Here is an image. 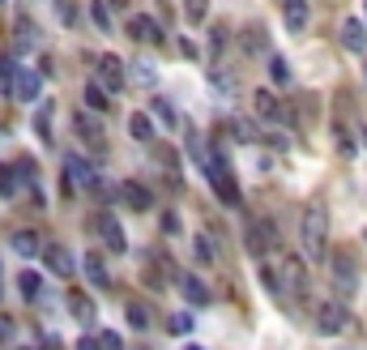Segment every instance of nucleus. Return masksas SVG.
Returning <instances> with one entry per match:
<instances>
[{"mask_svg": "<svg viewBox=\"0 0 367 350\" xmlns=\"http://www.w3.org/2000/svg\"><path fill=\"white\" fill-rule=\"evenodd\" d=\"M299 257H307V261L329 257V210L321 201H312L299 218Z\"/></svg>", "mask_w": 367, "mask_h": 350, "instance_id": "f257e3e1", "label": "nucleus"}, {"mask_svg": "<svg viewBox=\"0 0 367 350\" xmlns=\"http://www.w3.org/2000/svg\"><path fill=\"white\" fill-rule=\"evenodd\" d=\"M329 269H333V286L342 295H354L359 286V265H354V253L350 248H338V253H329Z\"/></svg>", "mask_w": 367, "mask_h": 350, "instance_id": "f03ea898", "label": "nucleus"}, {"mask_svg": "<svg viewBox=\"0 0 367 350\" xmlns=\"http://www.w3.org/2000/svg\"><path fill=\"white\" fill-rule=\"evenodd\" d=\"M243 243H248L252 257H265V253H274V248H278V227L269 218H256V222H248Z\"/></svg>", "mask_w": 367, "mask_h": 350, "instance_id": "7ed1b4c3", "label": "nucleus"}, {"mask_svg": "<svg viewBox=\"0 0 367 350\" xmlns=\"http://www.w3.org/2000/svg\"><path fill=\"white\" fill-rule=\"evenodd\" d=\"M252 107H256L260 120H269V124H295V116L286 112V103H282L278 94H269V86H260V90L252 94Z\"/></svg>", "mask_w": 367, "mask_h": 350, "instance_id": "20e7f679", "label": "nucleus"}, {"mask_svg": "<svg viewBox=\"0 0 367 350\" xmlns=\"http://www.w3.org/2000/svg\"><path fill=\"white\" fill-rule=\"evenodd\" d=\"M278 282H282V295H307V265H303V257H282L278 261Z\"/></svg>", "mask_w": 367, "mask_h": 350, "instance_id": "39448f33", "label": "nucleus"}, {"mask_svg": "<svg viewBox=\"0 0 367 350\" xmlns=\"http://www.w3.org/2000/svg\"><path fill=\"white\" fill-rule=\"evenodd\" d=\"M94 231H98V239H102L107 253H124V248H128V235H124V227H120L116 214H98L94 218Z\"/></svg>", "mask_w": 367, "mask_h": 350, "instance_id": "423d86ee", "label": "nucleus"}, {"mask_svg": "<svg viewBox=\"0 0 367 350\" xmlns=\"http://www.w3.org/2000/svg\"><path fill=\"white\" fill-rule=\"evenodd\" d=\"M350 325V312H346V304H321L316 308V333H325V337H333V333H342Z\"/></svg>", "mask_w": 367, "mask_h": 350, "instance_id": "0eeeda50", "label": "nucleus"}, {"mask_svg": "<svg viewBox=\"0 0 367 350\" xmlns=\"http://www.w3.org/2000/svg\"><path fill=\"white\" fill-rule=\"evenodd\" d=\"M39 90H43V73H34V69H13L9 94L18 98V103H34V98H39Z\"/></svg>", "mask_w": 367, "mask_h": 350, "instance_id": "6e6552de", "label": "nucleus"}, {"mask_svg": "<svg viewBox=\"0 0 367 350\" xmlns=\"http://www.w3.org/2000/svg\"><path fill=\"white\" fill-rule=\"evenodd\" d=\"M338 39H342V47H346V52L367 56V26H363L359 18H346V22L338 26Z\"/></svg>", "mask_w": 367, "mask_h": 350, "instance_id": "1a4fd4ad", "label": "nucleus"}, {"mask_svg": "<svg viewBox=\"0 0 367 350\" xmlns=\"http://www.w3.org/2000/svg\"><path fill=\"white\" fill-rule=\"evenodd\" d=\"M120 201H124L133 214H145V210H154V192H149L145 184H137V180H124V184H120Z\"/></svg>", "mask_w": 367, "mask_h": 350, "instance_id": "9d476101", "label": "nucleus"}, {"mask_svg": "<svg viewBox=\"0 0 367 350\" xmlns=\"http://www.w3.org/2000/svg\"><path fill=\"white\" fill-rule=\"evenodd\" d=\"M65 171H69V180H65V188H94L98 184V175H94V167L81 159V154H65Z\"/></svg>", "mask_w": 367, "mask_h": 350, "instance_id": "9b49d317", "label": "nucleus"}, {"mask_svg": "<svg viewBox=\"0 0 367 350\" xmlns=\"http://www.w3.org/2000/svg\"><path fill=\"white\" fill-rule=\"evenodd\" d=\"M128 39H137V43H163V26L154 22L149 13H133L128 18Z\"/></svg>", "mask_w": 367, "mask_h": 350, "instance_id": "f8f14e48", "label": "nucleus"}, {"mask_svg": "<svg viewBox=\"0 0 367 350\" xmlns=\"http://www.w3.org/2000/svg\"><path fill=\"white\" fill-rule=\"evenodd\" d=\"M98 81L102 90H124V60L120 56H98Z\"/></svg>", "mask_w": 367, "mask_h": 350, "instance_id": "ddd939ff", "label": "nucleus"}, {"mask_svg": "<svg viewBox=\"0 0 367 350\" xmlns=\"http://www.w3.org/2000/svg\"><path fill=\"white\" fill-rule=\"evenodd\" d=\"M43 261H47V269L56 274V278H73V253H69V248L47 243V248H43Z\"/></svg>", "mask_w": 367, "mask_h": 350, "instance_id": "4468645a", "label": "nucleus"}, {"mask_svg": "<svg viewBox=\"0 0 367 350\" xmlns=\"http://www.w3.org/2000/svg\"><path fill=\"white\" fill-rule=\"evenodd\" d=\"M278 5H282L286 30L291 34H303V26H307V0H278Z\"/></svg>", "mask_w": 367, "mask_h": 350, "instance_id": "2eb2a0df", "label": "nucleus"}, {"mask_svg": "<svg viewBox=\"0 0 367 350\" xmlns=\"http://www.w3.org/2000/svg\"><path fill=\"white\" fill-rule=\"evenodd\" d=\"M175 286L184 290L188 304H209V286H205V278H196V274H180Z\"/></svg>", "mask_w": 367, "mask_h": 350, "instance_id": "dca6fc26", "label": "nucleus"}, {"mask_svg": "<svg viewBox=\"0 0 367 350\" xmlns=\"http://www.w3.org/2000/svg\"><path fill=\"white\" fill-rule=\"evenodd\" d=\"M73 128H77V137H86L90 145L102 149V124L94 120V112H77V116H73Z\"/></svg>", "mask_w": 367, "mask_h": 350, "instance_id": "f3484780", "label": "nucleus"}, {"mask_svg": "<svg viewBox=\"0 0 367 350\" xmlns=\"http://www.w3.org/2000/svg\"><path fill=\"white\" fill-rule=\"evenodd\" d=\"M81 269H86V278H90L98 290H107V286H112V274H107V265L98 261V253H86V257H81Z\"/></svg>", "mask_w": 367, "mask_h": 350, "instance_id": "a211bd4d", "label": "nucleus"}, {"mask_svg": "<svg viewBox=\"0 0 367 350\" xmlns=\"http://www.w3.org/2000/svg\"><path fill=\"white\" fill-rule=\"evenodd\" d=\"M86 107H90L94 116H107V112H112V94L102 90L98 81H86Z\"/></svg>", "mask_w": 367, "mask_h": 350, "instance_id": "6ab92c4d", "label": "nucleus"}, {"mask_svg": "<svg viewBox=\"0 0 367 350\" xmlns=\"http://www.w3.org/2000/svg\"><path fill=\"white\" fill-rule=\"evenodd\" d=\"M13 253H18V257H39V253H43V239H39L34 231H18V235H13Z\"/></svg>", "mask_w": 367, "mask_h": 350, "instance_id": "aec40b11", "label": "nucleus"}, {"mask_svg": "<svg viewBox=\"0 0 367 350\" xmlns=\"http://www.w3.org/2000/svg\"><path fill=\"white\" fill-rule=\"evenodd\" d=\"M128 133H133V141H154V120L145 112H133L128 116Z\"/></svg>", "mask_w": 367, "mask_h": 350, "instance_id": "412c9836", "label": "nucleus"}, {"mask_svg": "<svg viewBox=\"0 0 367 350\" xmlns=\"http://www.w3.org/2000/svg\"><path fill=\"white\" fill-rule=\"evenodd\" d=\"M124 316H128V325H133V329H149V325H154V316H149V308L141 304V299H128Z\"/></svg>", "mask_w": 367, "mask_h": 350, "instance_id": "4be33fe9", "label": "nucleus"}, {"mask_svg": "<svg viewBox=\"0 0 367 350\" xmlns=\"http://www.w3.org/2000/svg\"><path fill=\"white\" fill-rule=\"evenodd\" d=\"M269 77H274V86H291V65H286V56L269 52Z\"/></svg>", "mask_w": 367, "mask_h": 350, "instance_id": "5701e85b", "label": "nucleus"}, {"mask_svg": "<svg viewBox=\"0 0 367 350\" xmlns=\"http://www.w3.org/2000/svg\"><path fill=\"white\" fill-rule=\"evenodd\" d=\"M69 308H73V316L77 321H94V304L81 295V290H69Z\"/></svg>", "mask_w": 367, "mask_h": 350, "instance_id": "b1692460", "label": "nucleus"}, {"mask_svg": "<svg viewBox=\"0 0 367 350\" xmlns=\"http://www.w3.org/2000/svg\"><path fill=\"white\" fill-rule=\"evenodd\" d=\"M18 290H22L26 299H34V295L43 290V278H39L34 269H22V274H18Z\"/></svg>", "mask_w": 367, "mask_h": 350, "instance_id": "393cba45", "label": "nucleus"}, {"mask_svg": "<svg viewBox=\"0 0 367 350\" xmlns=\"http://www.w3.org/2000/svg\"><path fill=\"white\" fill-rule=\"evenodd\" d=\"M333 145H338V154H342V159L354 154V141H350V128H346V124H333Z\"/></svg>", "mask_w": 367, "mask_h": 350, "instance_id": "a878e982", "label": "nucleus"}, {"mask_svg": "<svg viewBox=\"0 0 367 350\" xmlns=\"http://www.w3.org/2000/svg\"><path fill=\"white\" fill-rule=\"evenodd\" d=\"M184 18L196 26V22H205L209 18V0H184Z\"/></svg>", "mask_w": 367, "mask_h": 350, "instance_id": "bb28decb", "label": "nucleus"}, {"mask_svg": "<svg viewBox=\"0 0 367 350\" xmlns=\"http://www.w3.org/2000/svg\"><path fill=\"white\" fill-rule=\"evenodd\" d=\"M260 286L269 295H282V282H278V265H260Z\"/></svg>", "mask_w": 367, "mask_h": 350, "instance_id": "cd10ccee", "label": "nucleus"}, {"mask_svg": "<svg viewBox=\"0 0 367 350\" xmlns=\"http://www.w3.org/2000/svg\"><path fill=\"white\" fill-rule=\"evenodd\" d=\"M90 18H94V26H98V30H112V13H107V0H94V5H90Z\"/></svg>", "mask_w": 367, "mask_h": 350, "instance_id": "c85d7f7f", "label": "nucleus"}, {"mask_svg": "<svg viewBox=\"0 0 367 350\" xmlns=\"http://www.w3.org/2000/svg\"><path fill=\"white\" fill-rule=\"evenodd\" d=\"M18 192V175H13V167H0V196H13Z\"/></svg>", "mask_w": 367, "mask_h": 350, "instance_id": "c756f323", "label": "nucleus"}, {"mask_svg": "<svg viewBox=\"0 0 367 350\" xmlns=\"http://www.w3.org/2000/svg\"><path fill=\"white\" fill-rule=\"evenodd\" d=\"M34 34H39V30H34V22H26V18H22V22H18V47H34Z\"/></svg>", "mask_w": 367, "mask_h": 350, "instance_id": "7c9ffc66", "label": "nucleus"}, {"mask_svg": "<svg viewBox=\"0 0 367 350\" xmlns=\"http://www.w3.org/2000/svg\"><path fill=\"white\" fill-rule=\"evenodd\" d=\"M192 253H196V257H201L205 265L214 261V248H209V239H205V235H196V239H192Z\"/></svg>", "mask_w": 367, "mask_h": 350, "instance_id": "2f4dec72", "label": "nucleus"}, {"mask_svg": "<svg viewBox=\"0 0 367 350\" xmlns=\"http://www.w3.org/2000/svg\"><path fill=\"white\" fill-rule=\"evenodd\" d=\"M154 116H159V120H163L167 128L175 124V112H171V103H167V98H159V103H154Z\"/></svg>", "mask_w": 367, "mask_h": 350, "instance_id": "473e14b6", "label": "nucleus"}, {"mask_svg": "<svg viewBox=\"0 0 367 350\" xmlns=\"http://www.w3.org/2000/svg\"><path fill=\"white\" fill-rule=\"evenodd\" d=\"M167 329H171V333H188V329H192V316H188V312H180V316H171V321H167Z\"/></svg>", "mask_w": 367, "mask_h": 350, "instance_id": "72a5a7b5", "label": "nucleus"}, {"mask_svg": "<svg viewBox=\"0 0 367 350\" xmlns=\"http://www.w3.org/2000/svg\"><path fill=\"white\" fill-rule=\"evenodd\" d=\"M243 47H248V52H260V26H248L243 30Z\"/></svg>", "mask_w": 367, "mask_h": 350, "instance_id": "f704fd0d", "label": "nucleus"}, {"mask_svg": "<svg viewBox=\"0 0 367 350\" xmlns=\"http://www.w3.org/2000/svg\"><path fill=\"white\" fill-rule=\"evenodd\" d=\"M13 69H18L13 60H0V90H5V94H9V81H13Z\"/></svg>", "mask_w": 367, "mask_h": 350, "instance_id": "c9c22d12", "label": "nucleus"}, {"mask_svg": "<svg viewBox=\"0 0 367 350\" xmlns=\"http://www.w3.org/2000/svg\"><path fill=\"white\" fill-rule=\"evenodd\" d=\"M98 350H124V346H120L116 333H102V337H98Z\"/></svg>", "mask_w": 367, "mask_h": 350, "instance_id": "e433bc0d", "label": "nucleus"}, {"mask_svg": "<svg viewBox=\"0 0 367 350\" xmlns=\"http://www.w3.org/2000/svg\"><path fill=\"white\" fill-rule=\"evenodd\" d=\"M163 231H167V235H175V231H180V218H175V214H167V218H163Z\"/></svg>", "mask_w": 367, "mask_h": 350, "instance_id": "4c0bfd02", "label": "nucleus"}, {"mask_svg": "<svg viewBox=\"0 0 367 350\" xmlns=\"http://www.w3.org/2000/svg\"><path fill=\"white\" fill-rule=\"evenodd\" d=\"M9 337H13V325H9L5 316H0V342H9Z\"/></svg>", "mask_w": 367, "mask_h": 350, "instance_id": "58836bf2", "label": "nucleus"}, {"mask_svg": "<svg viewBox=\"0 0 367 350\" xmlns=\"http://www.w3.org/2000/svg\"><path fill=\"white\" fill-rule=\"evenodd\" d=\"M77 350H98V337H81V342H77Z\"/></svg>", "mask_w": 367, "mask_h": 350, "instance_id": "ea45409f", "label": "nucleus"}, {"mask_svg": "<svg viewBox=\"0 0 367 350\" xmlns=\"http://www.w3.org/2000/svg\"><path fill=\"white\" fill-rule=\"evenodd\" d=\"M359 137H363V141H367V128H359Z\"/></svg>", "mask_w": 367, "mask_h": 350, "instance_id": "a19ab883", "label": "nucleus"}, {"mask_svg": "<svg viewBox=\"0 0 367 350\" xmlns=\"http://www.w3.org/2000/svg\"><path fill=\"white\" fill-rule=\"evenodd\" d=\"M363 13H367V0H363ZM363 26H367V22H363Z\"/></svg>", "mask_w": 367, "mask_h": 350, "instance_id": "79ce46f5", "label": "nucleus"}, {"mask_svg": "<svg viewBox=\"0 0 367 350\" xmlns=\"http://www.w3.org/2000/svg\"><path fill=\"white\" fill-rule=\"evenodd\" d=\"M184 350H201V346H184Z\"/></svg>", "mask_w": 367, "mask_h": 350, "instance_id": "37998d69", "label": "nucleus"}, {"mask_svg": "<svg viewBox=\"0 0 367 350\" xmlns=\"http://www.w3.org/2000/svg\"><path fill=\"white\" fill-rule=\"evenodd\" d=\"M363 81H367V65H363Z\"/></svg>", "mask_w": 367, "mask_h": 350, "instance_id": "c03bdc74", "label": "nucleus"}, {"mask_svg": "<svg viewBox=\"0 0 367 350\" xmlns=\"http://www.w3.org/2000/svg\"><path fill=\"white\" fill-rule=\"evenodd\" d=\"M363 239H367V231H363Z\"/></svg>", "mask_w": 367, "mask_h": 350, "instance_id": "a18cd8bd", "label": "nucleus"}, {"mask_svg": "<svg viewBox=\"0 0 367 350\" xmlns=\"http://www.w3.org/2000/svg\"><path fill=\"white\" fill-rule=\"evenodd\" d=\"M0 5H5V0H0Z\"/></svg>", "mask_w": 367, "mask_h": 350, "instance_id": "49530a36", "label": "nucleus"}]
</instances>
